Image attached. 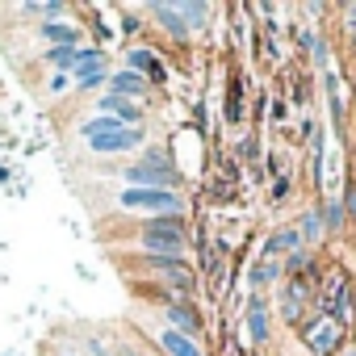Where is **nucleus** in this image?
<instances>
[{"label": "nucleus", "mask_w": 356, "mask_h": 356, "mask_svg": "<svg viewBox=\"0 0 356 356\" xmlns=\"http://www.w3.org/2000/svg\"><path fill=\"white\" fill-rule=\"evenodd\" d=\"M126 72H138V76H143V72H151V76H155V80H159V76H163V72H159V63H155V55H151V51H130V55H126Z\"/></svg>", "instance_id": "nucleus-15"}, {"label": "nucleus", "mask_w": 356, "mask_h": 356, "mask_svg": "<svg viewBox=\"0 0 356 356\" xmlns=\"http://www.w3.org/2000/svg\"><path fill=\"white\" fill-rule=\"evenodd\" d=\"M126 181H130V189H168L176 181V172H172V163H168L163 151H147L143 163H134L126 172Z\"/></svg>", "instance_id": "nucleus-3"}, {"label": "nucleus", "mask_w": 356, "mask_h": 356, "mask_svg": "<svg viewBox=\"0 0 356 356\" xmlns=\"http://www.w3.org/2000/svg\"><path fill=\"white\" fill-rule=\"evenodd\" d=\"M109 92L113 97H126V101H134V97H143L147 92V76H138V72H113L109 76Z\"/></svg>", "instance_id": "nucleus-6"}, {"label": "nucleus", "mask_w": 356, "mask_h": 356, "mask_svg": "<svg viewBox=\"0 0 356 356\" xmlns=\"http://www.w3.org/2000/svg\"><path fill=\"white\" fill-rule=\"evenodd\" d=\"M51 92H67V76H63V72H59V76L51 80Z\"/></svg>", "instance_id": "nucleus-24"}, {"label": "nucleus", "mask_w": 356, "mask_h": 356, "mask_svg": "<svg viewBox=\"0 0 356 356\" xmlns=\"http://www.w3.org/2000/svg\"><path fill=\"white\" fill-rule=\"evenodd\" d=\"M339 222H343V206H335V202H331V206H327V222H323V227H331V231H335Z\"/></svg>", "instance_id": "nucleus-22"}, {"label": "nucleus", "mask_w": 356, "mask_h": 356, "mask_svg": "<svg viewBox=\"0 0 356 356\" xmlns=\"http://www.w3.org/2000/svg\"><path fill=\"white\" fill-rule=\"evenodd\" d=\"M306 343H310L318 356H331L335 343H339V323H335V318H318V323H310V327H306Z\"/></svg>", "instance_id": "nucleus-5"}, {"label": "nucleus", "mask_w": 356, "mask_h": 356, "mask_svg": "<svg viewBox=\"0 0 356 356\" xmlns=\"http://www.w3.org/2000/svg\"><path fill=\"white\" fill-rule=\"evenodd\" d=\"M323 310H327V318L335 314V323L348 314V289H343V281H327V293H323Z\"/></svg>", "instance_id": "nucleus-9"}, {"label": "nucleus", "mask_w": 356, "mask_h": 356, "mask_svg": "<svg viewBox=\"0 0 356 356\" xmlns=\"http://www.w3.org/2000/svg\"><path fill=\"white\" fill-rule=\"evenodd\" d=\"M277 273H281V264H273V260H260V264L252 268V277H248V281H252V289H260V285H268Z\"/></svg>", "instance_id": "nucleus-17"}, {"label": "nucleus", "mask_w": 356, "mask_h": 356, "mask_svg": "<svg viewBox=\"0 0 356 356\" xmlns=\"http://www.w3.org/2000/svg\"><path fill=\"white\" fill-rule=\"evenodd\" d=\"M151 13H155V17L163 22V30H172L176 38H185V34H189V26L181 22V13H176V5H151Z\"/></svg>", "instance_id": "nucleus-13"}, {"label": "nucleus", "mask_w": 356, "mask_h": 356, "mask_svg": "<svg viewBox=\"0 0 356 356\" xmlns=\"http://www.w3.org/2000/svg\"><path fill=\"white\" fill-rule=\"evenodd\" d=\"M285 268H289V273H298V268H306V256H302V248H298V252H289V260H285Z\"/></svg>", "instance_id": "nucleus-23"}, {"label": "nucleus", "mask_w": 356, "mask_h": 356, "mask_svg": "<svg viewBox=\"0 0 356 356\" xmlns=\"http://www.w3.org/2000/svg\"><path fill=\"white\" fill-rule=\"evenodd\" d=\"M176 13H181V22H185V26H202L210 9H206V5H176Z\"/></svg>", "instance_id": "nucleus-19"}, {"label": "nucleus", "mask_w": 356, "mask_h": 356, "mask_svg": "<svg viewBox=\"0 0 356 356\" xmlns=\"http://www.w3.org/2000/svg\"><path fill=\"white\" fill-rule=\"evenodd\" d=\"M97 67H105V55H101L97 47H88V51H80V55H76V76L97 72Z\"/></svg>", "instance_id": "nucleus-16"}, {"label": "nucleus", "mask_w": 356, "mask_h": 356, "mask_svg": "<svg viewBox=\"0 0 356 356\" xmlns=\"http://www.w3.org/2000/svg\"><path fill=\"white\" fill-rule=\"evenodd\" d=\"M352 17H356V9H352Z\"/></svg>", "instance_id": "nucleus-25"}, {"label": "nucleus", "mask_w": 356, "mask_h": 356, "mask_svg": "<svg viewBox=\"0 0 356 356\" xmlns=\"http://www.w3.org/2000/svg\"><path fill=\"white\" fill-rule=\"evenodd\" d=\"M248 335H252L256 343L268 339V314H264V302H260V298H252V310H248Z\"/></svg>", "instance_id": "nucleus-12"}, {"label": "nucleus", "mask_w": 356, "mask_h": 356, "mask_svg": "<svg viewBox=\"0 0 356 356\" xmlns=\"http://www.w3.org/2000/svg\"><path fill=\"white\" fill-rule=\"evenodd\" d=\"M101 113H105V118H118L122 126H130V122H138V118H143L134 101H126V97H113V92H105V97H101Z\"/></svg>", "instance_id": "nucleus-7"}, {"label": "nucleus", "mask_w": 356, "mask_h": 356, "mask_svg": "<svg viewBox=\"0 0 356 356\" xmlns=\"http://www.w3.org/2000/svg\"><path fill=\"white\" fill-rule=\"evenodd\" d=\"M76 84H80L84 92H92V88L109 84V72H105V67H97V72H84V76H76Z\"/></svg>", "instance_id": "nucleus-20"}, {"label": "nucleus", "mask_w": 356, "mask_h": 356, "mask_svg": "<svg viewBox=\"0 0 356 356\" xmlns=\"http://www.w3.org/2000/svg\"><path fill=\"white\" fill-rule=\"evenodd\" d=\"M63 356H72V352H63Z\"/></svg>", "instance_id": "nucleus-26"}, {"label": "nucleus", "mask_w": 356, "mask_h": 356, "mask_svg": "<svg viewBox=\"0 0 356 356\" xmlns=\"http://www.w3.org/2000/svg\"><path fill=\"white\" fill-rule=\"evenodd\" d=\"M159 343H163V352H168V356H202V348H197V343H193L189 335L172 331V327H168V331L159 335Z\"/></svg>", "instance_id": "nucleus-10"}, {"label": "nucleus", "mask_w": 356, "mask_h": 356, "mask_svg": "<svg viewBox=\"0 0 356 356\" xmlns=\"http://www.w3.org/2000/svg\"><path fill=\"white\" fill-rule=\"evenodd\" d=\"M76 55H80V47H51V51H47V59H51L55 67H76Z\"/></svg>", "instance_id": "nucleus-18"}, {"label": "nucleus", "mask_w": 356, "mask_h": 356, "mask_svg": "<svg viewBox=\"0 0 356 356\" xmlns=\"http://www.w3.org/2000/svg\"><path fill=\"white\" fill-rule=\"evenodd\" d=\"M143 248L151 256H172L181 260L185 252V227H181V214H168V218H151L143 227Z\"/></svg>", "instance_id": "nucleus-1"}, {"label": "nucleus", "mask_w": 356, "mask_h": 356, "mask_svg": "<svg viewBox=\"0 0 356 356\" xmlns=\"http://www.w3.org/2000/svg\"><path fill=\"white\" fill-rule=\"evenodd\" d=\"M118 206L126 210H147L155 218H168V214H181V197L172 189H122L118 193Z\"/></svg>", "instance_id": "nucleus-2"}, {"label": "nucleus", "mask_w": 356, "mask_h": 356, "mask_svg": "<svg viewBox=\"0 0 356 356\" xmlns=\"http://www.w3.org/2000/svg\"><path fill=\"white\" fill-rule=\"evenodd\" d=\"M298 248H302L298 227H285V231L268 235V243H264V260H268V256H281V252H298Z\"/></svg>", "instance_id": "nucleus-8"}, {"label": "nucleus", "mask_w": 356, "mask_h": 356, "mask_svg": "<svg viewBox=\"0 0 356 356\" xmlns=\"http://www.w3.org/2000/svg\"><path fill=\"white\" fill-rule=\"evenodd\" d=\"M168 323H176L172 331H181V335H189V339L202 331V323H197V314H193L189 306H168Z\"/></svg>", "instance_id": "nucleus-11"}, {"label": "nucleus", "mask_w": 356, "mask_h": 356, "mask_svg": "<svg viewBox=\"0 0 356 356\" xmlns=\"http://www.w3.org/2000/svg\"><path fill=\"white\" fill-rule=\"evenodd\" d=\"M138 143H143V130H138V126H122V130H113V134L92 138L88 147H92L97 155H122V151H134Z\"/></svg>", "instance_id": "nucleus-4"}, {"label": "nucleus", "mask_w": 356, "mask_h": 356, "mask_svg": "<svg viewBox=\"0 0 356 356\" xmlns=\"http://www.w3.org/2000/svg\"><path fill=\"white\" fill-rule=\"evenodd\" d=\"M30 13H42V17H59V13H63V5H59V0H51V5H30Z\"/></svg>", "instance_id": "nucleus-21"}, {"label": "nucleus", "mask_w": 356, "mask_h": 356, "mask_svg": "<svg viewBox=\"0 0 356 356\" xmlns=\"http://www.w3.org/2000/svg\"><path fill=\"white\" fill-rule=\"evenodd\" d=\"M42 38H47L51 47H76V30L63 26V22H47V26H42Z\"/></svg>", "instance_id": "nucleus-14"}]
</instances>
